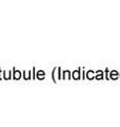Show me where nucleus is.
Returning a JSON list of instances; mask_svg holds the SVG:
<instances>
[{"instance_id": "f257e3e1", "label": "nucleus", "mask_w": 120, "mask_h": 127, "mask_svg": "<svg viewBox=\"0 0 120 127\" xmlns=\"http://www.w3.org/2000/svg\"><path fill=\"white\" fill-rule=\"evenodd\" d=\"M74 77H75V78H79V74H78V71H76V72L74 73Z\"/></svg>"}, {"instance_id": "f03ea898", "label": "nucleus", "mask_w": 120, "mask_h": 127, "mask_svg": "<svg viewBox=\"0 0 120 127\" xmlns=\"http://www.w3.org/2000/svg\"><path fill=\"white\" fill-rule=\"evenodd\" d=\"M16 78H19V73H18V72L16 73Z\"/></svg>"}]
</instances>
